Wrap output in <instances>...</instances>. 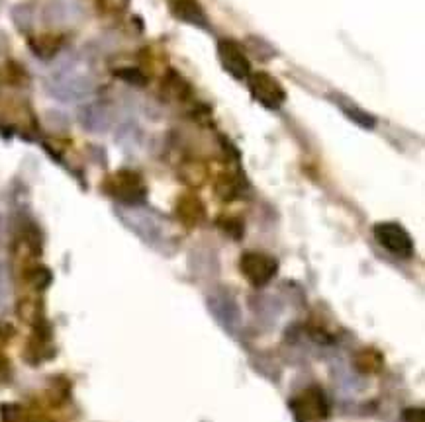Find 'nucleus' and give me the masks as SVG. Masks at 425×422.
Listing matches in <instances>:
<instances>
[{
	"label": "nucleus",
	"instance_id": "f257e3e1",
	"mask_svg": "<svg viewBox=\"0 0 425 422\" xmlns=\"http://www.w3.org/2000/svg\"><path fill=\"white\" fill-rule=\"evenodd\" d=\"M249 82V90L253 98L257 100L259 104H263L265 108H271V110H276L284 104L286 100V92H284L283 84L271 77L265 70H259V72H249L247 77Z\"/></svg>",
	"mask_w": 425,
	"mask_h": 422
},
{
	"label": "nucleus",
	"instance_id": "f03ea898",
	"mask_svg": "<svg viewBox=\"0 0 425 422\" xmlns=\"http://www.w3.org/2000/svg\"><path fill=\"white\" fill-rule=\"evenodd\" d=\"M374 237L378 241V245L384 246L388 252L396 256L414 255V241L407 235V231L398 223H378L374 225Z\"/></svg>",
	"mask_w": 425,
	"mask_h": 422
},
{
	"label": "nucleus",
	"instance_id": "7ed1b4c3",
	"mask_svg": "<svg viewBox=\"0 0 425 422\" xmlns=\"http://www.w3.org/2000/svg\"><path fill=\"white\" fill-rule=\"evenodd\" d=\"M241 272L247 278L253 286H265L269 281L275 278L278 264L273 256L263 255V252H245L241 256Z\"/></svg>",
	"mask_w": 425,
	"mask_h": 422
},
{
	"label": "nucleus",
	"instance_id": "20e7f679",
	"mask_svg": "<svg viewBox=\"0 0 425 422\" xmlns=\"http://www.w3.org/2000/svg\"><path fill=\"white\" fill-rule=\"evenodd\" d=\"M218 57L222 67L230 72L233 79H247L251 72V63L238 41L233 39H222L218 44Z\"/></svg>",
	"mask_w": 425,
	"mask_h": 422
},
{
	"label": "nucleus",
	"instance_id": "39448f33",
	"mask_svg": "<svg viewBox=\"0 0 425 422\" xmlns=\"http://www.w3.org/2000/svg\"><path fill=\"white\" fill-rule=\"evenodd\" d=\"M108 188H110V193H114L116 198L124 202H140L145 196L142 178L135 172H118L110 178Z\"/></svg>",
	"mask_w": 425,
	"mask_h": 422
},
{
	"label": "nucleus",
	"instance_id": "423d86ee",
	"mask_svg": "<svg viewBox=\"0 0 425 422\" xmlns=\"http://www.w3.org/2000/svg\"><path fill=\"white\" fill-rule=\"evenodd\" d=\"M294 409L296 413L308 418V421H314V418H324L328 414V403H326V397H324V391L319 389H308L304 391L296 401H294Z\"/></svg>",
	"mask_w": 425,
	"mask_h": 422
},
{
	"label": "nucleus",
	"instance_id": "0eeeda50",
	"mask_svg": "<svg viewBox=\"0 0 425 422\" xmlns=\"http://www.w3.org/2000/svg\"><path fill=\"white\" fill-rule=\"evenodd\" d=\"M171 8H173V14L178 20L186 22V24H192V26L198 27H208L206 12H204L202 6L196 0H175L171 4Z\"/></svg>",
	"mask_w": 425,
	"mask_h": 422
},
{
	"label": "nucleus",
	"instance_id": "6e6552de",
	"mask_svg": "<svg viewBox=\"0 0 425 422\" xmlns=\"http://www.w3.org/2000/svg\"><path fill=\"white\" fill-rule=\"evenodd\" d=\"M178 217H183V221H186L188 225H195L204 217L202 203L196 198H183L178 202Z\"/></svg>",
	"mask_w": 425,
	"mask_h": 422
},
{
	"label": "nucleus",
	"instance_id": "1a4fd4ad",
	"mask_svg": "<svg viewBox=\"0 0 425 422\" xmlns=\"http://www.w3.org/2000/svg\"><path fill=\"white\" fill-rule=\"evenodd\" d=\"M335 102L337 106L345 112L353 122L357 123H361V125H364V127H372L374 125V120H372V115H369L367 112H363L361 108L357 104H351V102H347L345 98H341V96H337L335 98Z\"/></svg>",
	"mask_w": 425,
	"mask_h": 422
},
{
	"label": "nucleus",
	"instance_id": "9d476101",
	"mask_svg": "<svg viewBox=\"0 0 425 422\" xmlns=\"http://www.w3.org/2000/svg\"><path fill=\"white\" fill-rule=\"evenodd\" d=\"M382 358L372 350H364L357 356V366L363 369V371H374V369L381 368Z\"/></svg>",
	"mask_w": 425,
	"mask_h": 422
},
{
	"label": "nucleus",
	"instance_id": "9b49d317",
	"mask_svg": "<svg viewBox=\"0 0 425 422\" xmlns=\"http://www.w3.org/2000/svg\"><path fill=\"white\" fill-rule=\"evenodd\" d=\"M404 422H424V411L421 409H407L404 411Z\"/></svg>",
	"mask_w": 425,
	"mask_h": 422
}]
</instances>
